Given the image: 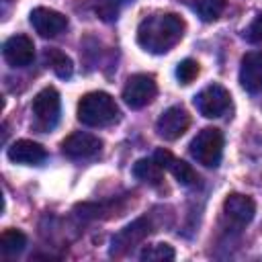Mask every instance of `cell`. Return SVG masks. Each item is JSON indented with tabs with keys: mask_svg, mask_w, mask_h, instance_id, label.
Listing matches in <instances>:
<instances>
[{
	"mask_svg": "<svg viewBox=\"0 0 262 262\" xmlns=\"http://www.w3.org/2000/svg\"><path fill=\"white\" fill-rule=\"evenodd\" d=\"M184 29L182 16L174 12H156L139 23L137 43L149 53H166L182 39Z\"/></svg>",
	"mask_w": 262,
	"mask_h": 262,
	"instance_id": "6da1fadb",
	"label": "cell"
},
{
	"mask_svg": "<svg viewBox=\"0 0 262 262\" xmlns=\"http://www.w3.org/2000/svg\"><path fill=\"white\" fill-rule=\"evenodd\" d=\"M119 119V106L106 92H88L78 102V121L88 127H106Z\"/></svg>",
	"mask_w": 262,
	"mask_h": 262,
	"instance_id": "7a4b0ae2",
	"label": "cell"
},
{
	"mask_svg": "<svg viewBox=\"0 0 262 262\" xmlns=\"http://www.w3.org/2000/svg\"><path fill=\"white\" fill-rule=\"evenodd\" d=\"M188 149L199 164L207 168H217L223 156V133L217 127H205L190 141Z\"/></svg>",
	"mask_w": 262,
	"mask_h": 262,
	"instance_id": "3957f363",
	"label": "cell"
},
{
	"mask_svg": "<svg viewBox=\"0 0 262 262\" xmlns=\"http://www.w3.org/2000/svg\"><path fill=\"white\" fill-rule=\"evenodd\" d=\"M33 117L39 129H53L59 121L61 115V100H59V92L53 86L43 88L41 92H37V96L33 98Z\"/></svg>",
	"mask_w": 262,
	"mask_h": 262,
	"instance_id": "277c9868",
	"label": "cell"
},
{
	"mask_svg": "<svg viewBox=\"0 0 262 262\" xmlns=\"http://www.w3.org/2000/svg\"><path fill=\"white\" fill-rule=\"evenodd\" d=\"M194 106L196 111L207 117V119H217L223 117L229 106H231V96L229 92L221 86V84H211L207 88H203L196 96H194Z\"/></svg>",
	"mask_w": 262,
	"mask_h": 262,
	"instance_id": "5b68a950",
	"label": "cell"
},
{
	"mask_svg": "<svg viewBox=\"0 0 262 262\" xmlns=\"http://www.w3.org/2000/svg\"><path fill=\"white\" fill-rule=\"evenodd\" d=\"M156 92H158V86H156L154 76L133 74L123 88V100L131 108H143L156 98Z\"/></svg>",
	"mask_w": 262,
	"mask_h": 262,
	"instance_id": "8992f818",
	"label": "cell"
},
{
	"mask_svg": "<svg viewBox=\"0 0 262 262\" xmlns=\"http://www.w3.org/2000/svg\"><path fill=\"white\" fill-rule=\"evenodd\" d=\"M188 127H190V115L182 106L166 108L156 121V131L166 141H176L178 137H182L186 133Z\"/></svg>",
	"mask_w": 262,
	"mask_h": 262,
	"instance_id": "52a82bcc",
	"label": "cell"
},
{
	"mask_svg": "<svg viewBox=\"0 0 262 262\" xmlns=\"http://www.w3.org/2000/svg\"><path fill=\"white\" fill-rule=\"evenodd\" d=\"M29 20L41 37H57L59 33L68 29V16H63L61 12L53 8H45V6L33 8L29 14Z\"/></svg>",
	"mask_w": 262,
	"mask_h": 262,
	"instance_id": "ba28073f",
	"label": "cell"
},
{
	"mask_svg": "<svg viewBox=\"0 0 262 262\" xmlns=\"http://www.w3.org/2000/svg\"><path fill=\"white\" fill-rule=\"evenodd\" d=\"M102 147V141L92 135V133H84V131H76L72 135H68L61 141V151L72 158V160H88L94 158Z\"/></svg>",
	"mask_w": 262,
	"mask_h": 262,
	"instance_id": "9c48e42d",
	"label": "cell"
},
{
	"mask_svg": "<svg viewBox=\"0 0 262 262\" xmlns=\"http://www.w3.org/2000/svg\"><path fill=\"white\" fill-rule=\"evenodd\" d=\"M151 233V223L147 217H139L133 223H129L127 227H123L115 237H113V248L111 254L113 256H121L127 250H131L135 244L143 242L147 235Z\"/></svg>",
	"mask_w": 262,
	"mask_h": 262,
	"instance_id": "30bf717a",
	"label": "cell"
},
{
	"mask_svg": "<svg viewBox=\"0 0 262 262\" xmlns=\"http://www.w3.org/2000/svg\"><path fill=\"white\" fill-rule=\"evenodd\" d=\"M256 213V203L252 201V196L248 194H239V192H231L225 196L223 201V215L225 219L235 225V227H244L254 219Z\"/></svg>",
	"mask_w": 262,
	"mask_h": 262,
	"instance_id": "8fae6325",
	"label": "cell"
},
{
	"mask_svg": "<svg viewBox=\"0 0 262 262\" xmlns=\"http://www.w3.org/2000/svg\"><path fill=\"white\" fill-rule=\"evenodd\" d=\"M4 59L12 68H27L35 57V45L27 35H12L2 47Z\"/></svg>",
	"mask_w": 262,
	"mask_h": 262,
	"instance_id": "7c38bea8",
	"label": "cell"
},
{
	"mask_svg": "<svg viewBox=\"0 0 262 262\" xmlns=\"http://www.w3.org/2000/svg\"><path fill=\"white\" fill-rule=\"evenodd\" d=\"M8 160L14 164H25V166H39L47 160V149L31 139H18L14 141L8 151H6Z\"/></svg>",
	"mask_w": 262,
	"mask_h": 262,
	"instance_id": "4fadbf2b",
	"label": "cell"
},
{
	"mask_svg": "<svg viewBox=\"0 0 262 262\" xmlns=\"http://www.w3.org/2000/svg\"><path fill=\"white\" fill-rule=\"evenodd\" d=\"M154 160H156L164 170L172 172V176H174L182 186H192V184L199 180V176H196V172L192 170V166H190V164H186L184 160L174 158L168 149H162V147H160V149H156Z\"/></svg>",
	"mask_w": 262,
	"mask_h": 262,
	"instance_id": "5bb4252c",
	"label": "cell"
},
{
	"mask_svg": "<svg viewBox=\"0 0 262 262\" xmlns=\"http://www.w3.org/2000/svg\"><path fill=\"white\" fill-rule=\"evenodd\" d=\"M239 84L252 94L262 92V51H250L242 57Z\"/></svg>",
	"mask_w": 262,
	"mask_h": 262,
	"instance_id": "9a60e30c",
	"label": "cell"
},
{
	"mask_svg": "<svg viewBox=\"0 0 262 262\" xmlns=\"http://www.w3.org/2000/svg\"><path fill=\"white\" fill-rule=\"evenodd\" d=\"M133 176L151 186H158L164 180V168L154 158H141L133 166Z\"/></svg>",
	"mask_w": 262,
	"mask_h": 262,
	"instance_id": "2e32d148",
	"label": "cell"
},
{
	"mask_svg": "<svg viewBox=\"0 0 262 262\" xmlns=\"http://www.w3.org/2000/svg\"><path fill=\"white\" fill-rule=\"evenodd\" d=\"M45 63L55 72V76H59V78H70L72 76V72H74V63H72V59L63 53V51H59V49H47L45 51Z\"/></svg>",
	"mask_w": 262,
	"mask_h": 262,
	"instance_id": "e0dca14e",
	"label": "cell"
},
{
	"mask_svg": "<svg viewBox=\"0 0 262 262\" xmlns=\"http://www.w3.org/2000/svg\"><path fill=\"white\" fill-rule=\"evenodd\" d=\"M227 0H194V12L201 16V20L205 23H213L221 16V12L225 10Z\"/></svg>",
	"mask_w": 262,
	"mask_h": 262,
	"instance_id": "ac0fdd59",
	"label": "cell"
},
{
	"mask_svg": "<svg viewBox=\"0 0 262 262\" xmlns=\"http://www.w3.org/2000/svg\"><path fill=\"white\" fill-rule=\"evenodd\" d=\"M27 246V235L20 229H4L0 235V250L4 254H18Z\"/></svg>",
	"mask_w": 262,
	"mask_h": 262,
	"instance_id": "d6986e66",
	"label": "cell"
},
{
	"mask_svg": "<svg viewBox=\"0 0 262 262\" xmlns=\"http://www.w3.org/2000/svg\"><path fill=\"white\" fill-rule=\"evenodd\" d=\"M174 248L170 244H151L145 246L139 254V258L143 262H166V260H174Z\"/></svg>",
	"mask_w": 262,
	"mask_h": 262,
	"instance_id": "ffe728a7",
	"label": "cell"
},
{
	"mask_svg": "<svg viewBox=\"0 0 262 262\" xmlns=\"http://www.w3.org/2000/svg\"><path fill=\"white\" fill-rule=\"evenodd\" d=\"M121 4H123V0H92V10L100 20L111 23L119 16Z\"/></svg>",
	"mask_w": 262,
	"mask_h": 262,
	"instance_id": "44dd1931",
	"label": "cell"
},
{
	"mask_svg": "<svg viewBox=\"0 0 262 262\" xmlns=\"http://www.w3.org/2000/svg\"><path fill=\"white\" fill-rule=\"evenodd\" d=\"M199 61L194 59H182L176 68V78L182 82V84H190L196 76H199Z\"/></svg>",
	"mask_w": 262,
	"mask_h": 262,
	"instance_id": "7402d4cb",
	"label": "cell"
},
{
	"mask_svg": "<svg viewBox=\"0 0 262 262\" xmlns=\"http://www.w3.org/2000/svg\"><path fill=\"white\" fill-rule=\"evenodd\" d=\"M244 37L250 43H262V12L250 23V27L244 31Z\"/></svg>",
	"mask_w": 262,
	"mask_h": 262,
	"instance_id": "603a6c76",
	"label": "cell"
}]
</instances>
